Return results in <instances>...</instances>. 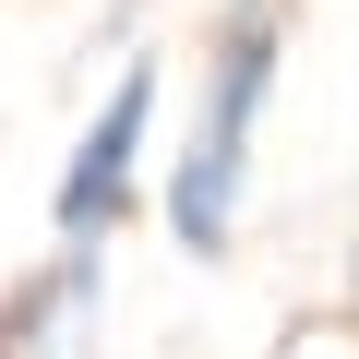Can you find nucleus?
<instances>
[{"instance_id":"nucleus-1","label":"nucleus","mask_w":359,"mask_h":359,"mask_svg":"<svg viewBox=\"0 0 359 359\" xmlns=\"http://www.w3.org/2000/svg\"><path fill=\"white\" fill-rule=\"evenodd\" d=\"M264 72H276V0H228V13H216V48H204L192 144H180V180H168V228H180V252H228V228H240V168H252Z\"/></svg>"},{"instance_id":"nucleus-2","label":"nucleus","mask_w":359,"mask_h":359,"mask_svg":"<svg viewBox=\"0 0 359 359\" xmlns=\"http://www.w3.org/2000/svg\"><path fill=\"white\" fill-rule=\"evenodd\" d=\"M144 120H156V72L132 60V72H120V96L96 108V132H84V144H72V168H60V240H72V252H96V240H108V216L132 204Z\"/></svg>"}]
</instances>
